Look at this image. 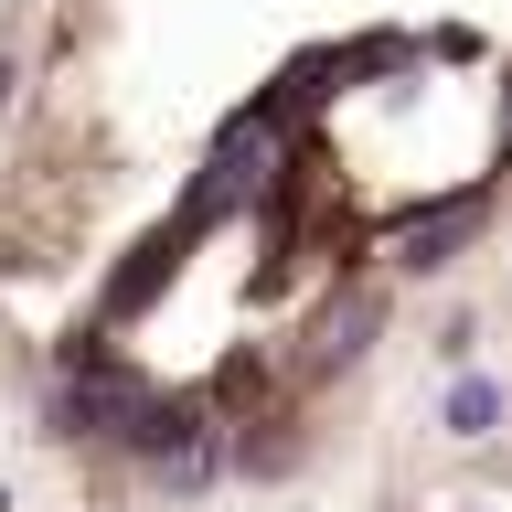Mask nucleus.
<instances>
[{
	"mask_svg": "<svg viewBox=\"0 0 512 512\" xmlns=\"http://www.w3.org/2000/svg\"><path fill=\"white\" fill-rule=\"evenodd\" d=\"M502 0H54L0 107V331L150 480L288 470L491 224Z\"/></svg>",
	"mask_w": 512,
	"mask_h": 512,
	"instance_id": "f257e3e1",
	"label": "nucleus"
}]
</instances>
